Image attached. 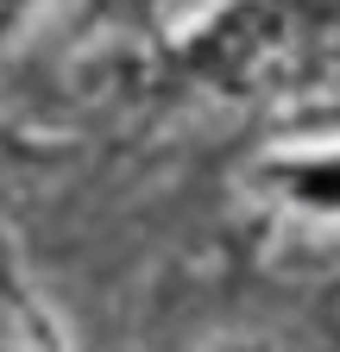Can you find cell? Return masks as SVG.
I'll return each instance as SVG.
<instances>
[{"instance_id":"6da1fadb","label":"cell","mask_w":340,"mask_h":352,"mask_svg":"<svg viewBox=\"0 0 340 352\" xmlns=\"http://www.w3.org/2000/svg\"><path fill=\"white\" fill-rule=\"evenodd\" d=\"M340 69V0H233L183 44V76L215 95H296Z\"/></svg>"},{"instance_id":"7a4b0ae2","label":"cell","mask_w":340,"mask_h":352,"mask_svg":"<svg viewBox=\"0 0 340 352\" xmlns=\"http://www.w3.org/2000/svg\"><path fill=\"white\" fill-rule=\"evenodd\" d=\"M215 352H277V346H265V340H227V346H215Z\"/></svg>"},{"instance_id":"3957f363","label":"cell","mask_w":340,"mask_h":352,"mask_svg":"<svg viewBox=\"0 0 340 352\" xmlns=\"http://www.w3.org/2000/svg\"><path fill=\"white\" fill-rule=\"evenodd\" d=\"M19 13H25V0H0V25H13Z\"/></svg>"}]
</instances>
